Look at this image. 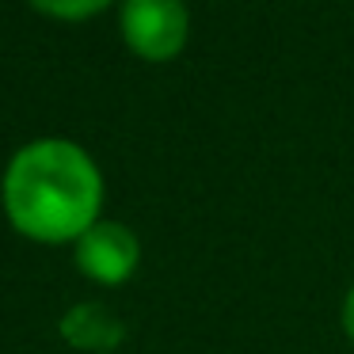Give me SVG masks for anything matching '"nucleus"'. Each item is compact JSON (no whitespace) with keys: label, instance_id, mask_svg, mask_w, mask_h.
<instances>
[{"label":"nucleus","instance_id":"f257e3e1","mask_svg":"<svg viewBox=\"0 0 354 354\" xmlns=\"http://www.w3.org/2000/svg\"><path fill=\"white\" fill-rule=\"evenodd\" d=\"M103 206V176L80 145L42 138L24 145L4 171V209L16 232L39 244L80 240Z\"/></svg>","mask_w":354,"mask_h":354},{"label":"nucleus","instance_id":"f03ea898","mask_svg":"<svg viewBox=\"0 0 354 354\" xmlns=\"http://www.w3.org/2000/svg\"><path fill=\"white\" fill-rule=\"evenodd\" d=\"M122 39L141 62H171L191 39L187 0H122Z\"/></svg>","mask_w":354,"mask_h":354},{"label":"nucleus","instance_id":"7ed1b4c3","mask_svg":"<svg viewBox=\"0 0 354 354\" xmlns=\"http://www.w3.org/2000/svg\"><path fill=\"white\" fill-rule=\"evenodd\" d=\"M141 263V244L122 221H95L77 240V270L100 286H122Z\"/></svg>","mask_w":354,"mask_h":354},{"label":"nucleus","instance_id":"20e7f679","mask_svg":"<svg viewBox=\"0 0 354 354\" xmlns=\"http://www.w3.org/2000/svg\"><path fill=\"white\" fill-rule=\"evenodd\" d=\"M62 339L77 351H88V354H111L122 346L126 339V324L115 316V308H107L103 301H80L73 305L69 313L62 316L57 324Z\"/></svg>","mask_w":354,"mask_h":354},{"label":"nucleus","instance_id":"39448f33","mask_svg":"<svg viewBox=\"0 0 354 354\" xmlns=\"http://www.w3.org/2000/svg\"><path fill=\"white\" fill-rule=\"evenodd\" d=\"M31 4L42 12V16H54V19H69V24H77V19L100 16V12L111 8L115 0H31Z\"/></svg>","mask_w":354,"mask_h":354},{"label":"nucleus","instance_id":"423d86ee","mask_svg":"<svg viewBox=\"0 0 354 354\" xmlns=\"http://www.w3.org/2000/svg\"><path fill=\"white\" fill-rule=\"evenodd\" d=\"M343 331L354 343V282H351V290H346V297H343Z\"/></svg>","mask_w":354,"mask_h":354}]
</instances>
